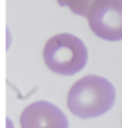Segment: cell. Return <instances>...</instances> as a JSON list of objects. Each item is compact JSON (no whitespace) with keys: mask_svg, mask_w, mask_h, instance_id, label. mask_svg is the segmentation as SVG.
I'll use <instances>...</instances> for the list:
<instances>
[{"mask_svg":"<svg viewBox=\"0 0 122 128\" xmlns=\"http://www.w3.org/2000/svg\"><path fill=\"white\" fill-rule=\"evenodd\" d=\"M116 92L108 79L86 75L76 81L68 94V108L79 118H95L106 114L114 106Z\"/></svg>","mask_w":122,"mask_h":128,"instance_id":"obj_1","label":"cell"},{"mask_svg":"<svg viewBox=\"0 0 122 128\" xmlns=\"http://www.w3.org/2000/svg\"><path fill=\"white\" fill-rule=\"evenodd\" d=\"M43 60L52 72L70 76L85 68L88 62V49L78 36L59 33L46 42Z\"/></svg>","mask_w":122,"mask_h":128,"instance_id":"obj_2","label":"cell"},{"mask_svg":"<svg viewBox=\"0 0 122 128\" xmlns=\"http://www.w3.org/2000/svg\"><path fill=\"white\" fill-rule=\"evenodd\" d=\"M89 28L109 42L122 40V0H104L89 16Z\"/></svg>","mask_w":122,"mask_h":128,"instance_id":"obj_3","label":"cell"},{"mask_svg":"<svg viewBox=\"0 0 122 128\" xmlns=\"http://www.w3.org/2000/svg\"><path fill=\"white\" fill-rule=\"evenodd\" d=\"M22 128H69V121L59 106L47 101H37L20 114Z\"/></svg>","mask_w":122,"mask_h":128,"instance_id":"obj_4","label":"cell"},{"mask_svg":"<svg viewBox=\"0 0 122 128\" xmlns=\"http://www.w3.org/2000/svg\"><path fill=\"white\" fill-rule=\"evenodd\" d=\"M102 2L104 0H58L60 6L69 7L72 13L78 16H85V18H88Z\"/></svg>","mask_w":122,"mask_h":128,"instance_id":"obj_5","label":"cell"}]
</instances>
